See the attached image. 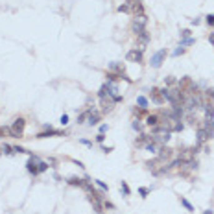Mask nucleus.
Here are the masks:
<instances>
[{
  "mask_svg": "<svg viewBox=\"0 0 214 214\" xmlns=\"http://www.w3.org/2000/svg\"><path fill=\"white\" fill-rule=\"evenodd\" d=\"M194 42H196V39H192V37H188V39H181V42H179V46H183V48H185V46H192Z\"/></svg>",
  "mask_w": 214,
  "mask_h": 214,
  "instance_id": "aec40b11",
  "label": "nucleus"
},
{
  "mask_svg": "<svg viewBox=\"0 0 214 214\" xmlns=\"http://www.w3.org/2000/svg\"><path fill=\"white\" fill-rule=\"evenodd\" d=\"M207 96L214 100V89H209V91H207Z\"/></svg>",
  "mask_w": 214,
  "mask_h": 214,
  "instance_id": "f704fd0d",
  "label": "nucleus"
},
{
  "mask_svg": "<svg viewBox=\"0 0 214 214\" xmlns=\"http://www.w3.org/2000/svg\"><path fill=\"white\" fill-rule=\"evenodd\" d=\"M2 152H4L6 155H11V153H15V152H13V146H7V144H2Z\"/></svg>",
  "mask_w": 214,
  "mask_h": 214,
  "instance_id": "4be33fe9",
  "label": "nucleus"
},
{
  "mask_svg": "<svg viewBox=\"0 0 214 214\" xmlns=\"http://www.w3.org/2000/svg\"><path fill=\"white\" fill-rule=\"evenodd\" d=\"M103 140H105V135H103V133H98V135H96V142H100V144H102Z\"/></svg>",
  "mask_w": 214,
  "mask_h": 214,
  "instance_id": "2f4dec72",
  "label": "nucleus"
},
{
  "mask_svg": "<svg viewBox=\"0 0 214 214\" xmlns=\"http://www.w3.org/2000/svg\"><path fill=\"white\" fill-rule=\"evenodd\" d=\"M205 20H207V24H209V26H212V28H214V13L207 15V17H205Z\"/></svg>",
  "mask_w": 214,
  "mask_h": 214,
  "instance_id": "cd10ccee",
  "label": "nucleus"
},
{
  "mask_svg": "<svg viewBox=\"0 0 214 214\" xmlns=\"http://www.w3.org/2000/svg\"><path fill=\"white\" fill-rule=\"evenodd\" d=\"M142 52H144L142 48H133L126 54V59L131 63H142Z\"/></svg>",
  "mask_w": 214,
  "mask_h": 214,
  "instance_id": "39448f33",
  "label": "nucleus"
},
{
  "mask_svg": "<svg viewBox=\"0 0 214 214\" xmlns=\"http://www.w3.org/2000/svg\"><path fill=\"white\" fill-rule=\"evenodd\" d=\"M24 127H26V120H24V118H17V120L11 124L9 133L13 137H22L24 135Z\"/></svg>",
  "mask_w": 214,
  "mask_h": 214,
  "instance_id": "20e7f679",
  "label": "nucleus"
},
{
  "mask_svg": "<svg viewBox=\"0 0 214 214\" xmlns=\"http://www.w3.org/2000/svg\"><path fill=\"white\" fill-rule=\"evenodd\" d=\"M79 142H81V144H85V146H91V148H92V142H91V140H87V138H79Z\"/></svg>",
  "mask_w": 214,
  "mask_h": 214,
  "instance_id": "473e14b6",
  "label": "nucleus"
},
{
  "mask_svg": "<svg viewBox=\"0 0 214 214\" xmlns=\"http://www.w3.org/2000/svg\"><path fill=\"white\" fill-rule=\"evenodd\" d=\"M138 194L142 196V197H146V196L150 194V190H148V188H146V187H142V188H138Z\"/></svg>",
  "mask_w": 214,
  "mask_h": 214,
  "instance_id": "c756f323",
  "label": "nucleus"
},
{
  "mask_svg": "<svg viewBox=\"0 0 214 214\" xmlns=\"http://www.w3.org/2000/svg\"><path fill=\"white\" fill-rule=\"evenodd\" d=\"M94 183H96V185L100 187V188H102V190H103V192H107V190H109V187H107L103 181H100V179H94Z\"/></svg>",
  "mask_w": 214,
  "mask_h": 214,
  "instance_id": "a878e982",
  "label": "nucleus"
},
{
  "mask_svg": "<svg viewBox=\"0 0 214 214\" xmlns=\"http://www.w3.org/2000/svg\"><path fill=\"white\" fill-rule=\"evenodd\" d=\"M152 100L155 102L157 105H161V103L164 102V98L161 96V92H159V91H153V92H152Z\"/></svg>",
  "mask_w": 214,
  "mask_h": 214,
  "instance_id": "a211bd4d",
  "label": "nucleus"
},
{
  "mask_svg": "<svg viewBox=\"0 0 214 214\" xmlns=\"http://www.w3.org/2000/svg\"><path fill=\"white\" fill-rule=\"evenodd\" d=\"M179 201H181V205L188 211V212H194V207H192V203L188 201V199H185V197H179Z\"/></svg>",
  "mask_w": 214,
  "mask_h": 214,
  "instance_id": "f3484780",
  "label": "nucleus"
},
{
  "mask_svg": "<svg viewBox=\"0 0 214 214\" xmlns=\"http://www.w3.org/2000/svg\"><path fill=\"white\" fill-rule=\"evenodd\" d=\"M87 179H89V177H85V179H79V177H68V179H67V183H68V185H72V187H83Z\"/></svg>",
  "mask_w": 214,
  "mask_h": 214,
  "instance_id": "9b49d317",
  "label": "nucleus"
},
{
  "mask_svg": "<svg viewBox=\"0 0 214 214\" xmlns=\"http://www.w3.org/2000/svg\"><path fill=\"white\" fill-rule=\"evenodd\" d=\"M137 105H138L140 109H146V107H148V100L144 96H137Z\"/></svg>",
  "mask_w": 214,
  "mask_h": 214,
  "instance_id": "6ab92c4d",
  "label": "nucleus"
},
{
  "mask_svg": "<svg viewBox=\"0 0 214 214\" xmlns=\"http://www.w3.org/2000/svg\"><path fill=\"white\" fill-rule=\"evenodd\" d=\"M144 150H146V152H150V153H157V152H159V146H157L155 142H152V140H150V142L144 146Z\"/></svg>",
  "mask_w": 214,
  "mask_h": 214,
  "instance_id": "2eb2a0df",
  "label": "nucleus"
},
{
  "mask_svg": "<svg viewBox=\"0 0 214 214\" xmlns=\"http://www.w3.org/2000/svg\"><path fill=\"white\" fill-rule=\"evenodd\" d=\"M146 126H150V127L159 126V117H157V115H150V117L146 118Z\"/></svg>",
  "mask_w": 214,
  "mask_h": 214,
  "instance_id": "4468645a",
  "label": "nucleus"
},
{
  "mask_svg": "<svg viewBox=\"0 0 214 214\" xmlns=\"http://www.w3.org/2000/svg\"><path fill=\"white\" fill-rule=\"evenodd\" d=\"M209 42H211V44H214V32L209 35Z\"/></svg>",
  "mask_w": 214,
  "mask_h": 214,
  "instance_id": "e433bc0d",
  "label": "nucleus"
},
{
  "mask_svg": "<svg viewBox=\"0 0 214 214\" xmlns=\"http://www.w3.org/2000/svg\"><path fill=\"white\" fill-rule=\"evenodd\" d=\"M122 70H124V65H120L117 61L109 65V72H113V74H122Z\"/></svg>",
  "mask_w": 214,
  "mask_h": 214,
  "instance_id": "f8f14e48",
  "label": "nucleus"
},
{
  "mask_svg": "<svg viewBox=\"0 0 214 214\" xmlns=\"http://www.w3.org/2000/svg\"><path fill=\"white\" fill-rule=\"evenodd\" d=\"M118 11L120 13H129L131 11V6L129 4H122V6H118Z\"/></svg>",
  "mask_w": 214,
  "mask_h": 214,
  "instance_id": "412c9836",
  "label": "nucleus"
},
{
  "mask_svg": "<svg viewBox=\"0 0 214 214\" xmlns=\"http://www.w3.org/2000/svg\"><path fill=\"white\" fill-rule=\"evenodd\" d=\"M146 24H148V17H146V15H137L135 19H133V24H131L133 33L138 35L140 32H144V30H146Z\"/></svg>",
  "mask_w": 214,
  "mask_h": 214,
  "instance_id": "f03ea898",
  "label": "nucleus"
},
{
  "mask_svg": "<svg viewBox=\"0 0 214 214\" xmlns=\"http://www.w3.org/2000/svg\"><path fill=\"white\" fill-rule=\"evenodd\" d=\"M166 83H168V85H172V83H175V79L174 78H168V79H166Z\"/></svg>",
  "mask_w": 214,
  "mask_h": 214,
  "instance_id": "4c0bfd02",
  "label": "nucleus"
},
{
  "mask_svg": "<svg viewBox=\"0 0 214 214\" xmlns=\"http://www.w3.org/2000/svg\"><path fill=\"white\" fill-rule=\"evenodd\" d=\"M203 214H214V211H212V209H207V211H205Z\"/></svg>",
  "mask_w": 214,
  "mask_h": 214,
  "instance_id": "58836bf2",
  "label": "nucleus"
},
{
  "mask_svg": "<svg viewBox=\"0 0 214 214\" xmlns=\"http://www.w3.org/2000/svg\"><path fill=\"white\" fill-rule=\"evenodd\" d=\"M137 39H138V42H140V48L144 50V46H146V44L150 42V33H148V32L144 30V32H140V33L137 35Z\"/></svg>",
  "mask_w": 214,
  "mask_h": 214,
  "instance_id": "1a4fd4ad",
  "label": "nucleus"
},
{
  "mask_svg": "<svg viewBox=\"0 0 214 214\" xmlns=\"http://www.w3.org/2000/svg\"><path fill=\"white\" fill-rule=\"evenodd\" d=\"M67 133L65 131H57V129H52L50 126L46 127V131H42V133H39L37 135V138H46V137H65Z\"/></svg>",
  "mask_w": 214,
  "mask_h": 214,
  "instance_id": "0eeeda50",
  "label": "nucleus"
},
{
  "mask_svg": "<svg viewBox=\"0 0 214 214\" xmlns=\"http://www.w3.org/2000/svg\"><path fill=\"white\" fill-rule=\"evenodd\" d=\"M131 127H133L135 131H142V124H140V120H133V122H131Z\"/></svg>",
  "mask_w": 214,
  "mask_h": 214,
  "instance_id": "393cba45",
  "label": "nucleus"
},
{
  "mask_svg": "<svg viewBox=\"0 0 214 214\" xmlns=\"http://www.w3.org/2000/svg\"><path fill=\"white\" fill-rule=\"evenodd\" d=\"M59 122H61V126H67L68 124V115H63V117L59 118Z\"/></svg>",
  "mask_w": 214,
  "mask_h": 214,
  "instance_id": "7c9ffc66",
  "label": "nucleus"
},
{
  "mask_svg": "<svg viewBox=\"0 0 214 214\" xmlns=\"http://www.w3.org/2000/svg\"><path fill=\"white\" fill-rule=\"evenodd\" d=\"M91 111H92V109H87V111H83V113L78 117V124H87V118H89V115H91Z\"/></svg>",
  "mask_w": 214,
  "mask_h": 214,
  "instance_id": "dca6fc26",
  "label": "nucleus"
},
{
  "mask_svg": "<svg viewBox=\"0 0 214 214\" xmlns=\"http://www.w3.org/2000/svg\"><path fill=\"white\" fill-rule=\"evenodd\" d=\"M100 100H102V107H103V113H109V111L113 109V105H115V100H113L111 96H107V98L102 96Z\"/></svg>",
  "mask_w": 214,
  "mask_h": 214,
  "instance_id": "6e6552de",
  "label": "nucleus"
},
{
  "mask_svg": "<svg viewBox=\"0 0 214 214\" xmlns=\"http://www.w3.org/2000/svg\"><path fill=\"white\" fill-rule=\"evenodd\" d=\"M100 118H102V115H100L98 111H91V115H89V118H87V124L92 127V126H96L98 122H100Z\"/></svg>",
  "mask_w": 214,
  "mask_h": 214,
  "instance_id": "9d476101",
  "label": "nucleus"
},
{
  "mask_svg": "<svg viewBox=\"0 0 214 214\" xmlns=\"http://www.w3.org/2000/svg\"><path fill=\"white\" fill-rule=\"evenodd\" d=\"M159 152H161L159 153V161H166V159L172 157V150H168V148H161Z\"/></svg>",
  "mask_w": 214,
  "mask_h": 214,
  "instance_id": "ddd939ff",
  "label": "nucleus"
},
{
  "mask_svg": "<svg viewBox=\"0 0 214 214\" xmlns=\"http://www.w3.org/2000/svg\"><path fill=\"white\" fill-rule=\"evenodd\" d=\"M166 56H168L166 48H161V50H157L155 54L152 56V61H150L152 68H161V65L164 63V59H166Z\"/></svg>",
  "mask_w": 214,
  "mask_h": 214,
  "instance_id": "7ed1b4c3",
  "label": "nucleus"
},
{
  "mask_svg": "<svg viewBox=\"0 0 214 214\" xmlns=\"http://www.w3.org/2000/svg\"><path fill=\"white\" fill-rule=\"evenodd\" d=\"M199 22H201V20H199V19H197V17H196V19H192V22H190V24H192V26H197Z\"/></svg>",
  "mask_w": 214,
  "mask_h": 214,
  "instance_id": "c9c22d12",
  "label": "nucleus"
},
{
  "mask_svg": "<svg viewBox=\"0 0 214 214\" xmlns=\"http://www.w3.org/2000/svg\"><path fill=\"white\" fill-rule=\"evenodd\" d=\"M46 170H48V162L41 161V162H39V174H42V172H46Z\"/></svg>",
  "mask_w": 214,
  "mask_h": 214,
  "instance_id": "bb28decb",
  "label": "nucleus"
},
{
  "mask_svg": "<svg viewBox=\"0 0 214 214\" xmlns=\"http://www.w3.org/2000/svg\"><path fill=\"white\" fill-rule=\"evenodd\" d=\"M107 129H109V126H107V124H102V126H100V133H105Z\"/></svg>",
  "mask_w": 214,
  "mask_h": 214,
  "instance_id": "72a5a7b5",
  "label": "nucleus"
},
{
  "mask_svg": "<svg viewBox=\"0 0 214 214\" xmlns=\"http://www.w3.org/2000/svg\"><path fill=\"white\" fill-rule=\"evenodd\" d=\"M212 135H214V129L205 122V126L197 129V142H196V146H201L203 142H207L209 138H212Z\"/></svg>",
  "mask_w": 214,
  "mask_h": 214,
  "instance_id": "f257e3e1",
  "label": "nucleus"
},
{
  "mask_svg": "<svg viewBox=\"0 0 214 214\" xmlns=\"http://www.w3.org/2000/svg\"><path fill=\"white\" fill-rule=\"evenodd\" d=\"M39 162H41L39 157L32 155V157H30V161H28V164H26L28 172H30V174H33V175H39Z\"/></svg>",
  "mask_w": 214,
  "mask_h": 214,
  "instance_id": "423d86ee",
  "label": "nucleus"
},
{
  "mask_svg": "<svg viewBox=\"0 0 214 214\" xmlns=\"http://www.w3.org/2000/svg\"><path fill=\"white\" fill-rule=\"evenodd\" d=\"M190 33H192L190 30H181V39H188V37H190Z\"/></svg>",
  "mask_w": 214,
  "mask_h": 214,
  "instance_id": "c85d7f7f",
  "label": "nucleus"
},
{
  "mask_svg": "<svg viewBox=\"0 0 214 214\" xmlns=\"http://www.w3.org/2000/svg\"><path fill=\"white\" fill-rule=\"evenodd\" d=\"M183 54H185V48H183V46H177L174 52H172V56H174V57H179V56H183Z\"/></svg>",
  "mask_w": 214,
  "mask_h": 214,
  "instance_id": "b1692460",
  "label": "nucleus"
},
{
  "mask_svg": "<svg viewBox=\"0 0 214 214\" xmlns=\"http://www.w3.org/2000/svg\"><path fill=\"white\" fill-rule=\"evenodd\" d=\"M120 188H122V192H124V196H129V194H131V190H129V187H127V183H126V181H122Z\"/></svg>",
  "mask_w": 214,
  "mask_h": 214,
  "instance_id": "5701e85b",
  "label": "nucleus"
}]
</instances>
